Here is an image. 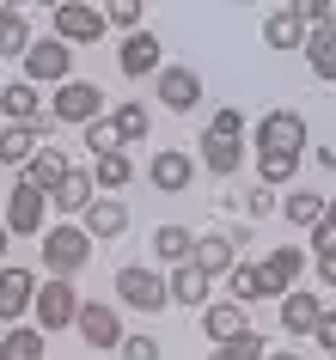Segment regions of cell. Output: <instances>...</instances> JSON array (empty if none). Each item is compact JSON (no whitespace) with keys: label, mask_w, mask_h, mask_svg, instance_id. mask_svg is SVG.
Instances as JSON below:
<instances>
[{"label":"cell","mask_w":336,"mask_h":360,"mask_svg":"<svg viewBox=\"0 0 336 360\" xmlns=\"http://www.w3.org/2000/svg\"><path fill=\"white\" fill-rule=\"evenodd\" d=\"M37 300V269H19V263H0V323L13 330V323L31 311Z\"/></svg>","instance_id":"8fae6325"},{"label":"cell","mask_w":336,"mask_h":360,"mask_svg":"<svg viewBox=\"0 0 336 360\" xmlns=\"http://www.w3.org/2000/svg\"><path fill=\"white\" fill-rule=\"evenodd\" d=\"M80 147L92 153V159H104V153H116V147H123V134H116V122H111V116H98V122H86V129H80Z\"/></svg>","instance_id":"e575fe53"},{"label":"cell","mask_w":336,"mask_h":360,"mask_svg":"<svg viewBox=\"0 0 336 360\" xmlns=\"http://www.w3.org/2000/svg\"><path fill=\"white\" fill-rule=\"evenodd\" d=\"M147 184H153L159 195H184L189 184H196V159H189L184 147H159V153L147 159Z\"/></svg>","instance_id":"30bf717a"},{"label":"cell","mask_w":336,"mask_h":360,"mask_svg":"<svg viewBox=\"0 0 336 360\" xmlns=\"http://www.w3.org/2000/svg\"><path fill=\"white\" fill-rule=\"evenodd\" d=\"M0 129H56L49 110H43V98H37V86H25V79L0 86Z\"/></svg>","instance_id":"9c48e42d"},{"label":"cell","mask_w":336,"mask_h":360,"mask_svg":"<svg viewBox=\"0 0 336 360\" xmlns=\"http://www.w3.org/2000/svg\"><path fill=\"white\" fill-rule=\"evenodd\" d=\"M0 13H6V6H0Z\"/></svg>","instance_id":"7dc6e473"},{"label":"cell","mask_w":336,"mask_h":360,"mask_svg":"<svg viewBox=\"0 0 336 360\" xmlns=\"http://www.w3.org/2000/svg\"><path fill=\"white\" fill-rule=\"evenodd\" d=\"M318 318H324V300H318V293H281V330H287V336L294 342H306L318 330Z\"/></svg>","instance_id":"e0dca14e"},{"label":"cell","mask_w":336,"mask_h":360,"mask_svg":"<svg viewBox=\"0 0 336 360\" xmlns=\"http://www.w3.org/2000/svg\"><path fill=\"white\" fill-rule=\"evenodd\" d=\"M6 238H13V232H6V220H0V257H6Z\"/></svg>","instance_id":"bcb514c9"},{"label":"cell","mask_w":336,"mask_h":360,"mask_svg":"<svg viewBox=\"0 0 336 360\" xmlns=\"http://www.w3.org/2000/svg\"><path fill=\"white\" fill-rule=\"evenodd\" d=\"M318 159H324V171H336V147H324V153H318Z\"/></svg>","instance_id":"f6af8a7d"},{"label":"cell","mask_w":336,"mask_h":360,"mask_svg":"<svg viewBox=\"0 0 336 360\" xmlns=\"http://www.w3.org/2000/svg\"><path fill=\"white\" fill-rule=\"evenodd\" d=\"M239 208H244V220H263V214H275L281 202H275V190H263V184H251V190L239 195Z\"/></svg>","instance_id":"74e56055"},{"label":"cell","mask_w":336,"mask_h":360,"mask_svg":"<svg viewBox=\"0 0 336 360\" xmlns=\"http://www.w3.org/2000/svg\"><path fill=\"white\" fill-rule=\"evenodd\" d=\"M226 287H232V305H251V300H281V287L269 281V275H263V263H232Z\"/></svg>","instance_id":"44dd1931"},{"label":"cell","mask_w":336,"mask_h":360,"mask_svg":"<svg viewBox=\"0 0 336 360\" xmlns=\"http://www.w3.org/2000/svg\"><path fill=\"white\" fill-rule=\"evenodd\" d=\"M208 134H232V141H244V110H239V104L214 110V116H208Z\"/></svg>","instance_id":"f35d334b"},{"label":"cell","mask_w":336,"mask_h":360,"mask_svg":"<svg viewBox=\"0 0 336 360\" xmlns=\"http://www.w3.org/2000/svg\"><path fill=\"white\" fill-rule=\"evenodd\" d=\"M189 263L202 269L208 281L232 275V263H239V245H232V232H196V257H189Z\"/></svg>","instance_id":"2e32d148"},{"label":"cell","mask_w":336,"mask_h":360,"mask_svg":"<svg viewBox=\"0 0 336 360\" xmlns=\"http://www.w3.org/2000/svg\"><path fill=\"white\" fill-rule=\"evenodd\" d=\"M31 19H25L19 6H6V13H0V56H19L25 61V49H31Z\"/></svg>","instance_id":"1f68e13d"},{"label":"cell","mask_w":336,"mask_h":360,"mask_svg":"<svg viewBox=\"0 0 336 360\" xmlns=\"http://www.w3.org/2000/svg\"><path fill=\"white\" fill-rule=\"evenodd\" d=\"M116 300L129 305V311H166L171 305V293H166V275H153L147 263H123L116 269Z\"/></svg>","instance_id":"3957f363"},{"label":"cell","mask_w":336,"mask_h":360,"mask_svg":"<svg viewBox=\"0 0 336 360\" xmlns=\"http://www.w3.org/2000/svg\"><path fill=\"white\" fill-rule=\"evenodd\" d=\"M43 214H49V195L31 190V184L19 177V184L6 190V214H0L6 232H13V238H43Z\"/></svg>","instance_id":"8992f818"},{"label":"cell","mask_w":336,"mask_h":360,"mask_svg":"<svg viewBox=\"0 0 336 360\" xmlns=\"http://www.w3.org/2000/svg\"><path fill=\"white\" fill-rule=\"evenodd\" d=\"M31 318H37L43 336H49V330H68V323L80 318V293H74V281H37Z\"/></svg>","instance_id":"52a82bcc"},{"label":"cell","mask_w":336,"mask_h":360,"mask_svg":"<svg viewBox=\"0 0 336 360\" xmlns=\"http://www.w3.org/2000/svg\"><path fill=\"white\" fill-rule=\"evenodd\" d=\"M251 141H257V153H306V116L299 110H269V116H257Z\"/></svg>","instance_id":"ba28073f"},{"label":"cell","mask_w":336,"mask_h":360,"mask_svg":"<svg viewBox=\"0 0 336 360\" xmlns=\"http://www.w3.org/2000/svg\"><path fill=\"white\" fill-rule=\"evenodd\" d=\"M318 287H324V293H336V245L318 250Z\"/></svg>","instance_id":"7bdbcfd3"},{"label":"cell","mask_w":336,"mask_h":360,"mask_svg":"<svg viewBox=\"0 0 336 360\" xmlns=\"http://www.w3.org/2000/svg\"><path fill=\"white\" fill-rule=\"evenodd\" d=\"M98 116H104V92H98L92 79H68V86L49 92V122H74V129H86V122H98Z\"/></svg>","instance_id":"5b68a950"},{"label":"cell","mask_w":336,"mask_h":360,"mask_svg":"<svg viewBox=\"0 0 336 360\" xmlns=\"http://www.w3.org/2000/svg\"><path fill=\"white\" fill-rule=\"evenodd\" d=\"M43 141H49V129H0V165H31Z\"/></svg>","instance_id":"f1b7e54d"},{"label":"cell","mask_w":336,"mask_h":360,"mask_svg":"<svg viewBox=\"0 0 336 360\" xmlns=\"http://www.w3.org/2000/svg\"><path fill=\"white\" fill-rule=\"evenodd\" d=\"M263 360H299V354H294V348H269Z\"/></svg>","instance_id":"ee69618b"},{"label":"cell","mask_w":336,"mask_h":360,"mask_svg":"<svg viewBox=\"0 0 336 360\" xmlns=\"http://www.w3.org/2000/svg\"><path fill=\"white\" fill-rule=\"evenodd\" d=\"M111 31L104 25V6H86V0H61L56 13H49V37L68 43V49H86V43H98Z\"/></svg>","instance_id":"7a4b0ae2"},{"label":"cell","mask_w":336,"mask_h":360,"mask_svg":"<svg viewBox=\"0 0 336 360\" xmlns=\"http://www.w3.org/2000/svg\"><path fill=\"white\" fill-rule=\"evenodd\" d=\"M251 323H244V305L220 300V305H202V336L214 342V348H226V342H239Z\"/></svg>","instance_id":"d6986e66"},{"label":"cell","mask_w":336,"mask_h":360,"mask_svg":"<svg viewBox=\"0 0 336 360\" xmlns=\"http://www.w3.org/2000/svg\"><path fill=\"white\" fill-rule=\"evenodd\" d=\"M312 342H318V348H324V354H336V311H330V305H324V318H318Z\"/></svg>","instance_id":"b9f144b4"},{"label":"cell","mask_w":336,"mask_h":360,"mask_svg":"<svg viewBox=\"0 0 336 360\" xmlns=\"http://www.w3.org/2000/svg\"><path fill=\"white\" fill-rule=\"evenodd\" d=\"M25 86H68L74 79V49L56 37H37L31 49H25Z\"/></svg>","instance_id":"277c9868"},{"label":"cell","mask_w":336,"mask_h":360,"mask_svg":"<svg viewBox=\"0 0 336 360\" xmlns=\"http://www.w3.org/2000/svg\"><path fill=\"white\" fill-rule=\"evenodd\" d=\"M80 342H92V348H123V311L104 300H80V318H74Z\"/></svg>","instance_id":"7c38bea8"},{"label":"cell","mask_w":336,"mask_h":360,"mask_svg":"<svg viewBox=\"0 0 336 360\" xmlns=\"http://www.w3.org/2000/svg\"><path fill=\"white\" fill-rule=\"evenodd\" d=\"M263 354H269V342H263L257 330H244L239 342H226V348H214L208 360H263Z\"/></svg>","instance_id":"d590c367"},{"label":"cell","mask_w":336,"mask_h":360,"mask_svg":"<svg viewBox=\"0 0 336 360\" xmlns=\"http://www.w3.org/2000/svg\"><path fill=\"white\" fill-rule=\"evenodd\" d=\"M263 43H269V49H306V19H299V6H275V13L263 19Z\"/></svg>","instance_id":"7402d4cb"},{"label":"cell","mask_w":336,"mask_h":360,"mask_svg":"<svg viewBox=\"0 0 336 360\" xmlns=\"http://www.w3.org/2000/svg\"><path fill=\"white\" fill-rule=\"evenodd\" d=\"M92 195H98L92 171H68V177H61V190L49 195V202H56L61 214H86V208H92Z\"/></svg>","instance_id":"83f0119b"},{"label":"cell","mask_w":336,"mask_h":360,"mask_svg":"<svg viewBox=\"0 0 336 360\" xmlns=\"http://www.w3.org/2000/svg\"><path fill=\"white\" fill-rule=\"evenodd\" d=\"M299 56H306V68H312L324 86H336V31H330V25L306 31V49H299Z\"/></svg>","instance_id":"603a6c76"},{"label":"cell","mask_w":336,"mask_h":360,"mask_svg":"<svg viewBox=\"0 0 336 360\" xmlns=\"http://www.w3.org/2000/svg\"><path fill=\"white\" fill-rule=\"evenodd\" d=\"M159 104L178 110V116H189L202 104V74H196V68H159Z\"/></svg>","instance_id":"9a60e30c"},{"label":"cell","mask_w":336,"mask_h":360,"mask_svg":"<svg viewBox=\"0 0 336 360\" xmlns=\"http://www.w3.org/2000/svg\"><path fill=\"white\" fill-rule=\"evenodd\" d=\"M111 122H116V134H123V147H141V141L153 134V116H147V104H141V98L116 104V110H111Z\"/></svg>","instance_id":"f546056e"},{"label":"cell","mask_w":336,"mask_h":360,"mask_svg":"<svg viewBox=\"0 0 336 360\" xmlns=\"http://www.w3.org/2000/svg\"><path fill=\"white\" fill-rule=\"evenodd\" d=\"M202 171H214V177H239L244 171V141H232V134H208L202 129Z\"/></svg>","instance_id":"ac0fdd59"},{"label":"cell","mask_w":336,"mask_h":360,"mask_svg":"<svg viewBox=\"0 0 336 360\" xmlns=\"http://www.w3.org/2000/svg\"><path fill=\"white\" fill-rule=\"evenodd\" d=\"M0 360H43V330L37 323H13L0 336Z\"/></svg>","instance_id":"4dcf8cb0"},{"label":"cell","mask_w":336,"mask_h":360,"mask_svg":"<svg viewBox=\"0 0 336 360\" xmlns=\"http://www.w3.org/2000/svg\"><path fill=\"white\" fill-rule=\"evenodd\" d=\"M116 354H123V360H159V342H153V336H123Z\"/></svg>","instance_id":"ab89813d"},{"label":"cell","mask_w":336,"mask_h":360,"mask_svg":"<svg viewBox=\"0 0 336 360\" xmlns=\"http://www.w3.org/2000/svg\"><path fill=\"white\" fill-rule=\"evenodd\" d=\"M86 263H92V238L80 232V220H61V226L43 232V269H49V281H74Z\"/></svg>","instance_id":"6da1fadb"},{"label":"cell","mask_w":336,"mask_h":360,"mask_svg":"<svg viewBox=\"0 0 336 360\" xmlns=\"http://www.w3.org/2000/svg\"><path fill=\"white\" fill-rule=\"evenodd\" d=\"M116 68H123L129 79H147V74H159V68H166V43L153 37L147 25H141L135 37H123V49H116Z\"/></svg>","instance_id":"4fadbf2b"},{"label":"cell","mask_w":336,"mask_h":360,"mask_svg":"<svg viewBox=\"0 0 336 360\" xmlns=\"http://www.w3.org/2000/svg\"><path fill=\"white\" fill-rule=\"evenodd\" d=\"M92 184H98L104 195L129 190V184H135V159H129L123 147H116V153H104V159H92Z\"/></svg>","instance_id":"cb8c5ba5"},{"label":"cell","mask_w":336,"mask_h":360,"mask_svg":"<svg viewBox=\"0 0 336 360\" xmlns=\"http://www.w3.org/2000/svg\"><path fill=\"white\" fill-rule=\"evenodd\" d=\"M208 287H214V281H208L202 269H196V263H184V269H171L166 293H171L178 305H189V311H196V305H208Z\"/></svg>","instance_id":"4316f807"},{"label":"cell","mask_w":336,"mask_h":360,"mask_svg":"<svg viewBox=\"0 0 336 360\" xmlns=\"http://www.w3.org/2000/svg\"><path fill=\"white\" fill-rule=\"evenodd\" d=\"M324 202H330V195H318V190H294L287 202H281V214H287L299 232H312L318 220H324Z\"/></svg>","instance_id":"836d02e7"},{"label":"cell","mask_w":336,"mask_h":360,"mask_svg":"<svg viewBox=\"0 0 336 360\" xmlns=\"http://www.w3.org/2000/svg\"><path fill=\"white\" fill-rule=\"evenodd\" d=\"M153 257L171 263V269H184L189 257H196V232H189V226H159V232H153Z\"/></svg>","instance_id":"d4e9b609"},{"label":"cell","mask_w":336,"mask_h":360,"mask_svg":"<svg viewBox=\"0 0 336 360\" xmlns=\"http://www.w3.org/2000/svg\"><path fill=\"white\" fill-rule=\"evenodd\" d=\"M312 245H318V250H330V245H336V195L324 202V220L312 226Z\"/></svg>","instance_id":"60d3db41"},{"label":"cell","mask_w":336,"mask_h":360,"mask_svg":"<svg viewBox=\"0 0 336 360\" xmlns=\"http://www.w3.org/2000/svg\"><path fill=\"white\" fill-rule=\"evenodd\" d=\"M299 171V153H257V184L263 190H287Z\"/></svg>","instance_id":"d6a6232c"},{"label":"cell","mask_w":336,"mask_h":360,"mask_svg":"<svg viewBox=\"0 0 336 360\" xmlns=\"http://www.w3.org/2000/svg\"><path fill=\"white\" fill-rule=\"evenodd\" d=\"M80 232H86L92 245H116V238L129 232V208H123L116 195H92V208L80 214Z\"/></svg>","instance_id":"5bb4252c"},{"label":"cell","mask_w":336,"mask_h":360,"mask_svg":"<svg viewBox=\"0 0 336 360\" xmlns=\"http://www.w3.org/2000/svg\"><path fill=\"white\" fill-rule=\"evenodd\" d=\"M68 171H74V165H68V153H61V147H37V153H31V165H25V184L43 190V195H56Z\"/></svg>","instance_id":"ffe728a7"},{"label":"cell","mask_w":336,"mask_h":360,"mask_svg":"<svg viewBox=\"0 0 336 360\" xmlns=\"http://www.w3.org/2000/svg\"><path fill=\"white\" fill-rule=\"evenodd\" d=\"M104 25H116V31H141V0H111V6H104Z\"/></svg>","instance_id":"8d00e7d4"},{"label":"cell","mask_w":336,"mask_h":360,"mask_svg":"<svg viewBox=\"0 0 336 360\" xmlns=\"http://www.w3.org/2000/svg\"><path fill=\"white\" fill-rule=\"evenodd\" d=\"M263 275H269V281H275L281 293H294V287H299V275H306V257H299L294 245H275L269 257H263Z\"/></svg>","instance_id":"484cf974"}]
</instances>
